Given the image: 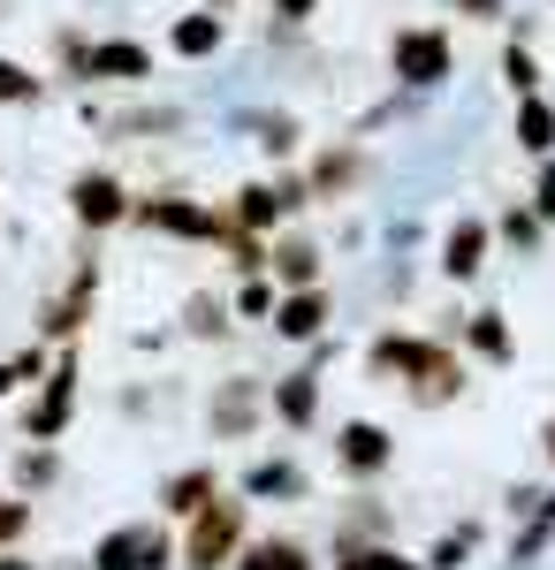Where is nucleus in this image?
<instances>
[{"instance_id": "f257e3e1", "label": "nucleus", "mask_w": 555, "mask_h": 570, "mask_svg": "<svg viewBox=\"0 0 555 570\" xmlns=\"http://www.w3.org/2000/svg\"><path fill=\"white\" fill-rule=\"evenodd\" d=\"M373 365L381 373H403V389L419 395V403H449V395L465 389V373H457V357L434 351V343H373Z\"/></svg>"}, {"instance_id": "f03ea898", "label": "nucleus", "mask_w": 555, "mask_h": 570, "mask_svg": "<svg viewBox=\"0 0 555 570\" xmlns=\"http://www.w3.org/2000/svg\"><path fill=\"white\" fill-rule=\"evenodd\" d=\"M183 525H191L183 563H191V570H221L228 556H236V540H244V510H236V502H206V510L183 518Z\"/></svg>"}, {"instance_id": "7ed1b4c3", "label": "nucleus", "mask_w": 555, "mask_h": 570, "mask_svg": "<svg viewBox=\"0 0 555 570\" xmlns=\"http://www.w3.org/2000/svg\"><path fill=\"white\" fill-rule=\"evenodd\" d=\"M396 77L403 85H441L449 77V39L419 23V31H396Z\"/></svg>"}, {"instance_id": "20e7f679", "label": "nucleus", "mask_w": 555, "mask_h": 570, "mask_svg": "<svg viewBox=\"0 0 555 570\" xmlns=\"http://www.w3.org/2000/svg\"><path fill=\"white\" fill-rule=\"evenodd\" d=\"M168 563V532L160 525H123L99 540V570H160Z\"/></svg>"}, {"instance_id": "39448f33", "label": "nucleus", "mask_w": 555, "mask_h": 570, "mask_svg": "<svg viewBox=\"0 0 555 570\" xmlns=\"http://www.w3.org/2000/svg\"><path fill=\"white\" fill-rule=\"evenodd\" d=\"M69 206H77L85 228H115V220H129V190L115 176H85L77 190H69Z\"/></svg>"}, {"instance_id": "423d86ee", "label": "nucleus", "mask_w": 555, "mask_h": 570, "mask_svg": "<svg viewBox=\"0 0 555 570\" xmlns=\"http://www.w3.org/2000/svg\"><path fill=\"white\" fill-rule=\"evenodd\" d=\"M487 244H495L487 220H457V228H449V259H441V274H449V282H471L479 259H487Z\"/></svg>"}, {"instance_id": "0eeeda50", "label": "nucleus", "mask_w": 555, "mask_h": 570, "mask_svg": "<svg viewBox=\"0 0 555 570\" xmlns=\"http://www.w3.org/2000/svg\"><path fill=\"white\" fill-rule=\"evenodd\" d=\"M85 69L99 77V85H137V77H145V46H129V39H107V46H99V53L85 61Z\"/></svg>"}, {"instance_id": "6e6552de", "label": "nucleus", "mask_w": 555, "mask_h": 570, "mask_svg": "<svg viewBox=\"0 0 555 570\" xmlns=\"http://www.w3.org/2000/svg\"><path fill=\"white\" fill-rule=\"evenodd\" d=\"M342 464H350V472H381L388 464V426H366V419L342 426Z\"/></svg>"}, {"instance_id": "1a4fd4ad", "label": "nucleus", "mask_w": 555, "mask_h": 570, "mask_svg": "<svg viewBox=\"0 0 555 570\" xmlns=\"http://www.w3.org/2000/svg\"><path fill=\"white\" fill-rule=\"evenodd\" d=\"M236 570H312L298 540H252V548H236Z\"/></svg>"}, {"instance_id": "9d476101", "label": "nucleus", "mask_w": 555, "mask_h": 570, "mask_svg": "<svg viewBox=\"0 0 555 570\" xmlns=\"http://www.w3.org/2000/svg\"><path fill=\"white\" fill-rule=\"evenodd\" d=\"M517 145L525 153H555V107L541 91H525V107H517Z\"/></svg>"}, {"instance_id": "9b49d317", "label": "nucleus", "mask_w": 555, "mask_h": 570, "mask_svg": "<svg viewBox=\"0 0 555 570\" xmlns=\"http://www.w3.org/2000/svg\"><path fill=\"white\" fill-rule=\"evenodd\" d=\"M252 419H259L252 381H228V389H221V403H214V434H244Z\"/></svg>"}, {"instance_id": "f8f14e48", "label": "nucleus", "mask_w": 555, "mask_h": 570, "mask_svg": "<svg viewBox=\"0 0 555 570\" xmlns=\"http://www.w3.org/2000/svg\"><path fill=\"white\" fill-rule=\"evenodd\" d=\"M274 411H282V426H312V411H320V381H312V373H290L282 395H274Z\"/></svg>"}, {"instance_id": "ddd939ff", "label": "nucleus", "mask_w": 555, "mask_h": 570, "mask_svg": "<svg viewBox=\"0 0 555 570\" xmlns=\"http://www.w3.org/2000/svg\"><path fill=\"white\" fill-rule=\"evenodd\" d=\"M214 502V472H183V480H168V518H198Z\"/></svg>"}, {"instance_id": "4468645a", "label": "nucleus", "mask_w": 555, "mask_h": 570, "mask_svg": "<svg viewBox=\"0 0 555 570\" xmlns=\"http://www.w3.org/2000/svg\"><path fill=\"white\" fill-rule=\"evenodd\" d=\"M320 312H328V305L298 289V297H282V312H274V327H282L290 343H304V335H320Z\"/></svg>"}, {"instance_id": "2eb2a0df", "label": "nucleus", "mask_w": 555, "mask_h": 570, "mask_svg": "<svg viewBox=\"0 0 555 570\" xmlns=\"http://www.w3.org/2000/svg\"><path fill=\"white\" fill-rule=\"evenodd\" d=\"M274 266H282V282H312V274H320V252H312V244H298V236H290V244H282V252H274Z\"/></svg>"}, {"instance_id": "dca6fc26", "label": "nucleus", "mask_w": 555, "mask_h": 570, "mask_svg": "<svg viewBox=\"0 0 555 570\" xmlns=\"http://www.w3.org/2000/svg\"><path fill=\"white\" fill-rule=\"evenodd\" d=\"M145 220H160V228H191V236H214L221 220L198 214V206H145Z\"/></svg>"}, {"instance_id": "f3484780", "label": "nucleus", "mask_w": 555, "mask_h": 570, "mask_svg": "<svg viewBox=\"0 0 555 570\" xmlns=\"http://www.w3.org/2000/svg\"><path fill=\"white\" fill-rule=\"evenodd\" d=\"M175 46H183V53H214L221 23H214V16H183V23H175Z\"/></svg>"}, {"instance_id": "a211bd4d", "label": "nucleus", "mask_w": 555, "mask_h": 570, "mask_svg": "<svg viewBox=\"0 0 555 570\" xmlns=\"http://www.w3.org/2000/svg\"><path fill=\"white\" fill-rule=\"evenodd\" d=\"M471 343H479L487 357H510V327H503V312H479V320H471Z\"/></svg>"}, {"instance_id": "6ab92c4d", "label": "nucleus", "mask_w": 555, "mask_h": 570, "mask_svg": "<svg viewBox=\"0 0 555 570\" xmlns=\"http://www.w3.org/2000/svg\"><path fill=\"white\" fill-rule=\"evenodd\" d=\"M274 206H282L274 190H236V220H244V228H266V220H274Z\"/></svg>"}, {"instance_id": "aec40b11", "label": "nucleus", "mask_w": 555, "mask_h": 570, "mask_svg": "<svg viewBox=\"0 0 555 570\" xmlns=\"http://www.w3.org/2000/svg\"><path fill=\"white\" fill-rule=\"evenodd\" d=\"M342 570H419V563H403L396 548H350V556H342Z\"/></svg>"}, {"instance_id": "412c9836", "label": "nucleus", "mask_w": 555, "mask_h": 570, "mask_svg": "<svg viewBox=\"0 0 555 570\" xmlns=\"http://www.w3.org/2000/svg\"><path fill=\"white\" fill-rule=\"evenodd\" d=\"M0 99H39V77L16 69V61H0Z\"/></svg>"}, {"instance_id": "4be33fe9", "label": "nucleus", "mask_w": 555, "mask_h": 570, "mask_svg": "<svg viewBox=\"0 0 555 570\" xmlns=\"http://www.w3.org/2000/svg\"><path fill=\"white\" fill-rule=\"evenodd\" d=\"M510 85H517V91L541 85V77H533V53H525V46H510Z\"/></svg>"}, {"instance_id": "5701e85b", "label": "nucleus", "mask_w": 555, "mask_h": 570, "mask_svg": "<svg viewBox=\"0 0 555 570\" xmlns=\"http://www.w3.org/2000/svg\"><path fill=\"white\" fill-rule=\"evenodd\" d=\"M16 532H23V502H8V494H0V540H16Z\"/></svg>"}, {"instance_id": "b1692460", "label": "nucleus", "mask_w": 555, "mask_h": 570, "mask_svg": "<svg viewBox=\"0 0 555 570\" xmlns=\"http://www.w3.org/2000/svg\"><path fill=\"white\" fill-rule=\"evenodd\" d=\"M533 206H541V214L555 220V168H548V176H541V198H533Z\"/></svg>"}, {"instance_id": "393cba45", "label": "nucleus", "mask_w": 555, "mask_h": 570, "mask_svg": "<svg viewBox=\"0 0 555 570\" xmlns=\"http://www.w3.org/2000/svg\"><path fill=\"white\" fill-rule=\"evenodd\" d=\"M39 357H16V365H0V389H16V373H31Z\"/></svg>"}, {"instance_id": "a878e982", "label": "nucleus", "mask_w": 555, "mask_h": 570, "mask_svg": "<svg viewBox=\"0 0 555 570\" xmlns=\"http://www.w3.org/2000/svg\"><path fill=\"white\" fill-rule=\"evenodd\" d=\"M457 8H471V16H495V8H503V0H457Z\"/></svg>"}, {"instance_id": "bb28decb", "label": "nucleus", "mask_w": 555, "mask_h": 570, "mask_svg": "<svg viewBox=\"0 0 555 570\" xmlns=\"http://www.w3.org/2000/svg\"><path fill=\"white\" fill-rule=\"evenodd\" d=\"M274 8H282V16H290V23H298L304 8H312V0H274Z\"/></svg>"}, {"instance_id": "cd10ccee", "label": "nucleus", "mask_w": 555, "mask_h": 570, "mask_svg": "<svg viewBox=\"0 0 555 570\" xmlns=\"http://www.w3.org/2000/svg\"><path fill=\"white\" fill-rule=\"evenodd\" d=\"M541 441H548V456H555V419H548V434H541Z\"/></svg>"}]
</instances>
